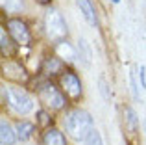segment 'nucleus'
I'll return each instance as SVG.
<instances>
[{
  "label": "nucleus",
  "instance_id": "6ab92c4d",
  "mask_svg": "<svg viewBox=\"0 0 146 145\" xmlns=\"http://www.w3.org/2000/svg\"><path fill=\"white\" fill-rule=\"evenodd\" d=\"M37 123H39L41 127H48V125L52 123V117H50L44 110H39V112H37Z\"/></svg>",
  "mask_w": 146,
  "mask_h": 145
},
{
  "label": "nucleus",
  "instance_id": "9d476101",
  "mask_svg": "<svg viewBox=\"0 0 146 145\" xmlns=\"http://www.w3.org/2000/svg\"><path fill=\"white\" fill-rule=\"evenodd\" d=\"M17 140V132L11 128V125L6 119L0 121V143L2 145H13Z\"/></svg>",
  "mask_w": 146,
  "mask_h": 145
},
{
  "label": "nucleus",
  "instance_id": "2eb2a0df",
  "mask_svg": "<svg viewBox=\"0 0 146 145\" xmlns=\"http://www.w3.org/2000/svg\"><path fill=\"white\" fill-rule=\"evenodd\" d=\"M2 7L9 13H17L24 7V4H22V0H2Z\"/></svg>",
  "mask_w": 146,
  "mask_h": 145
},
{
  "label": "nucleus",
  "instance_id": "5701e85b",
  "mask_svg": "<svg viewBox=\"0 0 146 145\" xmlns=\"http://www.w3.org/2000/svg\"><path fill=\"white\" fill-rule=\"evenodd\" d=\"M113 2H115V4H117V2H120V0H113Z\"/></svg>",
  "mask_w": 146,
  "mask_h": 145
},
{
  "label": "nucleus",
  "instance_id": "0eeeda50",
  "mask_svg": "<svg viewBox=\"0 0 146 145\" xmlns=\"http://www.w3.org/2000/svg\"><path fill=\"white\" fill-rule=\"evenodd\" d=\"M76 6L80 7L82 15L85 17V21L91 26H98V15H96V9H94L91 0H76Z\"/></svg>",
  "mask_w": 146,
  "mask_h": 145
},
{
  "label": "nucleus",
  "instance_id": "423d86ee",
  "mask_svg": "<svg viewBox=\"0 0 146 145\" xmlns=\"http://www.w3.org/2000/svg\"><path fill=\"white\" fill-rule=\"evenodd\" d=\"M59 84H61V89L70 99H78L82 95V82H80V78L74 72H70V71L63 72L61 78H59Z\"/></svg>",
  "mask_w": 146,
  "mask_h": 145
},
{
  "label": "nucleus",
  "instance_id": "f8f14e48",
  "mask_svg": "<svg viewBox=\"0 0 146 145\" xmlns=\"http://www.w3.org/2000/svg\"><path fill=\"white\" fill-rule=\"evenodd\" d=\"M63 71V63L57 58H46L43 63V72L44 75H57Z\"/></svg>",
  "mask_w": 146,
  "mask_h": 145
},
{
  "label": "nucleus",
  "instance_id": "a211bd4d",
  "mask_svg": "<svg viewBox=\"0 0 146 145\" xmlns=\"http://www.w3.org/2000/svg\"><path fill=\"white\" fill-rule=\"evenodd\" d=\"M98 86H100V93H102L104 101H109V99H111V89H109V86H107V82L104 78H100L98 80Z\"/></svg>",
  "mask_w": 146,
  "mask_h": 145
},
{
  "label": "nucleus",
  "instance_id": "f03ea898",
  "mask_svg": "<svg viewBox=\"0 0 146 145\" xmlns=\"http://www.w3.org/2000/svg\"><path fill=\"white\" fill-rule=\"evenodd\" d=\"M4 95H6V102L11 110H15L17 113H28L32 112L33 108V101L28 93H26L22 87L17 86H9L4 89Z\"/></svg>",
  "mask_w": 146,
  "mask_h": 145
},
{
  "label": "nucleus",
  "instance_id": "7ed1b4c3",
  "mask_svg": "<svg viewBox=\"0 0 146 145\" xmlns=\"http://www.w3.org/2000/svg\"><path fill=\"white\" fill-rule=\"evenodd\" d=\"M44 28H46L48 37L54 43H61L68 34L65 19L61 17V13L57 9H54V7H50L46 11V15H44Z\"/></svg>",
  "mask_w": 146,
  "mask_h": 145
},
{
  "label": "nucleus",
  "instance_id": "ddd939ff",
  "mask_svg": "<svg viewBox=\"0 0 146 145\" xmlns=\"http://www.w3.org/2000/svg\"><path fill=\"white\" fill-rule=\"evenodd\" d=\"M124 123H126V128H128L129 132H137V128H139V123H137V115L135 112H133L131 108H124Z\"/></svg>",
  "mask_w": 146,
  "mask_h": 145
},
{
  "label": "nucleus",
  "instance_id": "aec40b11",
  "mask_svg": "<svg viewBox=\"0 0 146 145\" xmlns=\"http://www.w3.org/2000/svg\"><path fill=\"white\" fill-rule=\"evenodd\" d=\"M9 37H7L6 36V32H4V30H2V32H0V47H2V52H4V54H6V50H7V48H9Z\"/></svg>",
  "mask_w": 146,
  "mask_h": 145
},
{
  "label": "nucleus",
  "instance_id": "6e6552de",
  "mask_svg": "<svg viewBox=\"0 0 146 145\" xmlns=\"http://www.w3.org/2000/svg\"><path fill=\"white\" fill-rule=\"evenodd\" d=\"M4 75H6L7 78H11V80H21V82L28 80V75H26L24 67H21L15 62H6L4 63Z\"/></svg>",
  "mask_w": 146,
  "mask_h": 145
},
{
  "label": "nucleus",
  "instance_id": "4be33fe9",
  "mask_svg": "<svg viewBox=\"0 0 146 145\" xmlns=\"http://www.w3.org/2000/svg\"><path fill=\"white\" fill-rule=\"evenodd\" d=\"M35 2H37V4H41V6H48L50 0H35Z\"/></svg>",
  "mask_w": 146,
  "mask_h": 145
},
{
  "label": "nucleus",
  "instance_id": "20e7f679",
  "mask_svg": "<svg viewBox=\"0 0 146 145\" xmlns=\"http://www.w3.org/2000/svg\"><path fill=\"white\" fill-rule=\"evenodd\" d=\"M39 97H41V101H43L46 106H50L52 110H63L65 104H67L63 91H59L56 86H54V84H50V82L41 84V87H39Z\"/></svg>",
  "mask_w": 146,
  "mask_h": 145
},
{
  "label": "nucleus",
  "instance_id": "f3484780",
  "mask_svg": "<svg viewBox=\"0 0 146 145\" xmlns=\"http://www.w3.org/2000/svg\"><path fill=\"white\" fill-rule=\"evenodd\" d=\"M57 52H59L61 56H63V54H67V60H72V58H76V52H74V48H70L67 43L63 45V41H61V43L57 45Z\"/></svg>",
  "mask_w": 146,
  "mask_h": 145
},
{
  "label": "nucleus",
  "instance_id": "412c9836",
  "mask_svg": "<svg viewBox=\"0 0 146 145\" xmlns=\"http://www.w3.org/2000/svg\"><path fill=\"white\" fill-rule=\"evenodd\" d=\"M139 78H141V86H143V89H146V67L144 65L139 67Z\"/></svg>",
  "mask_w": 146,
  "mask_h": 145
},
{
  "label": "nucleus",
  "instance_id": "1a4fd4ad",
  "mask_svg": "<svg viewBox=\"0 0 146 145\" xmlns=\"http://www.w3.org/2000/svg\"><path fill=\"white\" fill-rule=\"evenodd\" d=\"M43 143L44 145H67L63 132L57 128H46L43 134Z\"/></svg>",
  "mask_w": 146,
  "mask_h": 145
},
{
  "label": "nucleus",
  "instance_id": "39448f33",
  "mask_svg": "<svg viewBox=\"0 0 146 145\" xmlns=\"http://www.w3.org/2000/svg\"><path fill=\"white\" fill-rule=\"evenodd\" d=\"M7 32H9V36L13 37V41L17 45H28L30 39H32L26 22L21 21V19H9L7 21Z\"/></svg>",
  "mask_w": 146,
  "mask_h": 145
},
{
  "label": "nucleus",
  "instance_id": "4468645a",
  "mask_svg": "<svg viewBox=\"0 0 146 145\" xmlns=\"http://www.w3.org/2000/svg\"><path fill=\"white\" fill-rule=\"evenodd\" d=\"M78 56L83 60L85 65H89V62H91V48H89V45L85 43V39L78 41Z\"/></svg>",
  "mask_w": 146,
  "mask_h": 145
},
{
  "label": "nucleus",
  "instance_id": "f257e3e1",
  "mask_svg": "<svg viewBox=\"0 0 146 145\" xmlns=\"http://www.w3.org/2000/svg\"><path fill=\"white\" fill-rule=\"evenodd\" d=\"M65 128L74 140L83 142L93 130V117L85 110H72L65 115Z\"/></svg>",
  "mask_w": 146,
  "mask_h": 145
},
{
  "label": "nucleus",
  "instance_id": "dca6fc26",
  "mask_svg": "<svg viewBox=\"0 0 146 145\" xmlns=\"http://www.w3.org/2000/svg\"><path fill=\"white\" fill-rule=\"evenodd\" d=\"M83 145H104L102 136H100V132L96 130V128H93V130L89 132V136L83 140Z\"/></svg>",
  "mask_w": 146,
  "mask_h": 145
},
{
  "label": "nucleus",
  "instance_id": "9b49d317",
  "mask_svg": "<svg viewBox=\"0 0 146 145\" xmlns=\"http://www.w3.org/2000/svg\"><path fill=\"white\" fill-rule=\"evenodd\" d=\"M33 130H35V127H33L32 123H28V121H19L17 127H15V132H17V138L19 140H28V138H32Z\"/></svg>",
  "mask_w": 146,
  "mask_h": 145
}]
</instances>
